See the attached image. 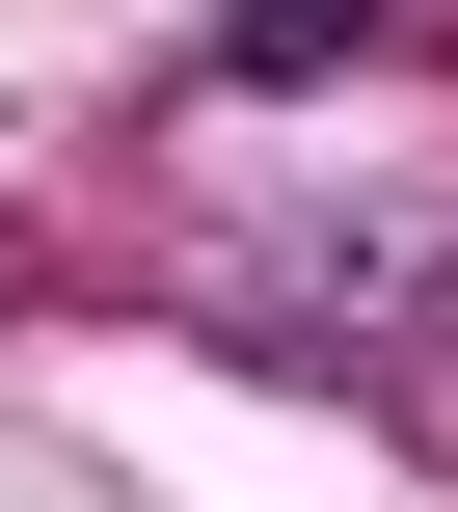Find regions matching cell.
Masks as SVG:
<instances>
[{"label":"cell","instance_id":"1","mask_svg":"<svg viewBox=\"0 0 458 512\" xmlns=\"http://www.w3.org/2000/svg\"><path fill=\"white\" fill-rule=\"evenodd\" d=\"M189 324L270 351V378H324V405H405L458 351V189H270V216H216Z\"/></svg>","mask_w":458,"mask_h":512},{"label":"cell","instance_id":"2","mask_svg":"<svg viewBox=\"0 0 458 512\" xmlns=\"http://www.w3.org/2000/svg\"><path fill=\"white\" fill-rule=\"evenodd\" d=\"M351 54H405V0H243L189 81H243V108H270V81H351Z\"/></svg>","mask_w":458,"mask_h":512}]
</instances>
